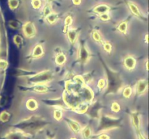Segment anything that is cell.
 <instances>
[{
	"instance_id": "obj_1",
	"label": "cell",
	"mask_w": 149,
	"mask_h": 139,
	"mask_svg": "<svg viewBox=\"0 0 149 139\" xmlns=\"http://www.w3.org/2000/svg\"><path fill=\"white\" fill-rule=\"evenodd\" d=\"M52 78V74L50 71L45 70L39 73L33 75L29 78V82L34 84H46L47 82H49Z\"/></svg>"
},
{
	"instance_id": "obj_2",
	"label": "cell",
	"mask_w": 149,
	"mask_h": 139,
	"mask_svg": "<svg viewBox=\"0 0 149 139\" xmlns=\"http://www.w3.org/2000/svg\"><path fill=\"white\" fill-rule=\"evenodd\" d=\"M23 34L27 38H32L36 35V30L34 24L31 22H26L22 28Z\"/></svg>"
},
{
	"instance_id": "obj_3",
	"label": "cell",
	"mask_w": 149,
	"mask_h": 139,
	"mask_svg": "<svg viewBox=\"0 0 149 139\" xmlns=\"http://www.w3.org/2000/svg\"><path fill=\"white\" fill-rule=\"evenodd\" d=\"M124 65L128 70H132L136 66V59L132 56H128L124 60Z\"/></svg>"
},
{
	"instance_id": "obj_4",
	"label": "cell",
	"mask_w": 149,
	"mask_h": 139,
	"mask_svg": "<svg viewBox=\"0 0 149 139\" xmlns=\"http://www.w3.org/2000/svg\"><path fill=\"white\" fill-rule=\"evenodd\" d=\"M148 88V82L146 80H141L136 85V93L138 94H143L146 92Z\"/></svg>"
},
{
	"instance_id": "obj_5",
	"label": "cell",
	"mask_w": 149,
	"mask_h": 139,
	"mask_svg": "<svg viewBox=\"0 0 149 139\" xmlns=\"http://www.w3.org/2000/svg\"><path fill=\"white\" fill-rule=\"evenodd\" d=\"M67 123H68V126H69V127L73 132H74L75 133H79L81 132V127L77 121L72 120V119H68Z\"/></svg>"
},
{
	"instance_id": "obj_6",
	"label": "cell",
	"mask_w": 149,
	"mask_h": 139,
	"mask_svg": "<svg viewBox=\"0 0 149 139\" xmlns=\"http://www.w3.org/2000/svg\"><path fill=\"white\" fill-rule=\"evenodd\" d=\"M109 10H110V7H109V6H108L107 4H98V5H97L94 9H93V12H94L95 13H96V14H98L108 13V12H109Z\"/></svg>"
},
{
	"instance_id": "obj_7",
	"label": "cell",
	"mask_w": 149,
	"mask_h": 139,
	"mask_svg": "<svg viewBox=\"0 0 149 139\" xmlns=\"http://www.w3.org/2000/svg\"><path fill=\"white\" fill-rule=\"evenodd\" d=\"M44 54V49L42 45L37 44L34 46L31 53V56L33 58L41 57Z\"/></svg>"
},
{
	"instance_id": "obj_8",
	"label": "cell",
	"mask_w": 149,
	"mask_h": 139,
	"mask_svg": "<svg viewBox=\"0 0 149 139\" xmlns=\"http://www.w3.org/2000/svg\"><path fill=\"white\" fill-rule=\"evenodd\" d=\"M26 107L30 111H35L39 107L37 101L36 99H34V98H29L26 101Z\"/></svg>"
},
{
	"instance_id": "obj_9",
	"label": "cell",
	"mask_w": 149,
	"mask_h": 139,
	"mask_svg": "<svg viewBox=\"0 0 149 139\" xmlns=\"http://www.w3.org/2000/svg\"><path fill=\"white\" fill-rule=\"evenodd\" d=\"M33 91L34 92L39 93V94H42V93L47 92L49 88H48V86L46 85V84L40 83V84H35L33 85Z\"/></svg>"
},
{
	"instance_id": "obj_10",
	"label": "cell",
	"mask_w": 149,
	"mask_h": 139,
	"mask_svg": "<svg viewBox=\"0 0 149 139\" xmlns=\"http://www.w3.org/2000/svg\"><path fill=\"white\" fill-rule=\"evenodd\" d=\"M67 37L71 43H74L77 39V32L75 29L71 28L67 30Z\"/></svg>"
},
{
	"instance_id": "obj_11",
	"label": "cell",
	"mask_w": 149,
	"mask_h": 139,
	"mask_svg": "<svg viewBox=\"0 0 149 139\" xmlns=\"http://www.w3.org/2000/svg\"><path fill=\"white\" fill-rule=\"evenodd\" d=\"M131 117H132V122L133 126L138 130V131H139L140 127H141V120H140L139 115L137 112H133Z\"/></svg>"
},
{
	"instance_id": "obj_12",
	"label": "cell",
	"mask_w": 149,
	"mask_h": 139,
	"mask_svg": "<svg viewBox=\"0 0 149 139\" xmlns=\"http://www.w3.org/2000/svg\"><path fill=\"white\" fill-rule=\"evenodd\" d=\"M128 6H129L130 10V11L132 12V13L134 15L137 16V17H141V11H140L139 8H138V6H137L136 4H135L132 2H129L128 3Z\"/></svg>"
},
{
	"instance_id": "obj_13",
	"label": "cell",
	"mask_w": 149,
	"mask_h": 139,
	"mask_svg": "<svg viewBox=\"0 0 149 139\" xmlns=\"http://www.w3.org/2000/svg\"><path fill=\"white\" fill-rule=\"evenodd\" d=\"M79 56L80 59L83 62H86L89 58V52L87 49L84 46L80 49L79 52Z\"/></svg>"
},
{
	"instance_id": "obj_14",
	"label": "cell",
	"mask_w": 149,
	"mask_h": 139,
	"mask_svg": "<svg viewBox=\"0 0 149 139\" xmlns=\"http://www.w3.org/2000/svg\"><path fill=\"white\" fill-rule=\"evenodd\" d=\"M83 94H84V96L87 101H90L93 99V93L88 87H84V90H83Z\"/></svg>"
},
{
	"instance_id": "obj_15",
	"label": "cell",
	"mask_w": 149,
	"mask_h": 139,
	"mask_svg": "<svg viewBox=\"0 0 149 139\" xmlns=\"http://www.w3.org/2000/svg\"><path fill=\"white\" fill-rule=\"evenodd\" d=\"M66 62V56L64 54H58L55 56V63L58 65H63Z\"/></svg>"
},
{
	"instance_id": "obj_16",
	"label": "cell",
	"mask_w": 149,
	"mask_h": 139,
	"mask_svg": "<svg viewBox=\"0 0 149 139\" xmlns=\"http://www.w3.org/2000/svg\"><path fill=\"white\" fill-rule=\"evenodd\" d=\"M7 139H25V137L23 133L20 132H13L7 135Z\"/></svg>"
},
{
	"instance_id": "obj_17",
	"label": "cell",
	"mask_w": 149,
	"mask_h": 139,
	"mask_svg": "<svg viewBox=\"0 0 149 139\" xmlns=\"http://www.w3.org/2000/svg\"><path fill=\"white\" fill-rule=\"evenodd\" d=\"M88 109V105L87 104H77V107H75V111H77L78 113H81V114H83V113H85L86 111Z\"/></svg>"
},
{
	"instance_id": "obj_18",
	"label": "cell",
	"mask_w": 149,
	"mask_h": 139,
	"mask_svg": "<svg viewBox=\"0 0 149 139\" xmlns=\"http://www.w3.org/2000/svg\"><path fill=\"white\" fill-rule=\"evenodd\" d=\"M81 135H82L83 138H84V139L90 138L92 136L91 128H90V127H88V126H87V127H84V128L81 129Z\"/></svg>"
},
{
	"instance_id": "obj_19",
	"label": "cell",
	"mask_w": 149,
	"mask_h": 139,
	"mask_svg": "<svg viewBox=\"0 0 149 139\" xmlns=\"http://www.w3.org/2000/svg\"><path fill=\"white\" fill-rule=\"evenodd\" d=\"M58 19V14L55 12H52L46 17L47 21L50 24H55Z\"/></svg>"
},
{
	"instance_id": "obj_20",
	"label": "cell",
	"mask_w": 149,
	"mask_h": 139,
	"mask_svg": "<svg viewBox=\"0 0 149 139\" xmlns=\"http://www.w3.org/2000/svg\"><path fill=\"white\" fill-rule=\"evenodd\" d=\"M118 30H119L120 33H123V34H126L127 32V29H128V25L126 21L122 22L120 24L118 25L117 28Z\"/></svg>"
},
{
	"instance_id": "obj_21",
	"label": "cell",
	"mask_w": 149,
	"mask_h": 139,
	"mask_svg": "<svg viewBox=\"0 0 149 139\" xmlns=\"http://www.w3.org/2000/svg\"><path fill=\"white\" fill-rule=\"evenodd\" d=\"M10 117V114L7 111H3L0 113V121L1 122H7L9 121Z\"/></svg>"
},
{
	"instance_id": "obj_22",
	"label": "cell",
	"mask_w": 149,
	"mask_h": 139,
	"mask_svg": "<svg viewBox=\"0 0 149 139\" xmlns=\"http://www.w3.org/2000/svg\"><path fill=\"white\" fill-rule=\"evenodd\" d=\"M52 12V7H51V5L49 4H47L43 8V16L45 18H46L49 14Z\"/></svg>"
},
{
	"instance_id": "obj_23",
	"label": "cell",
	"mask_w": 149,
	"mask_h": 139,
	"mask_svg": "<svg viewBox=\"0 0 149 139\" xmlns=\"http://www.w3.org/2000/svg\"><path fill=\"white\" fill-rule=\"evenodd\" d=\"M122 94H123V96L125 98H130V96H132V88L130 86L125 87V88H124L123 93H122Z\"/></svg>"
},
{
	"instance_id": "obj_24",
	"label": "cell",
	"mask_w": 149,
	"mask_h": 139,
	"mask_svg": "<svg viewBox=\"0 0 149 139\" xmlns=\"http://www.w3.org/2000/svg\"><path fill=\"white\" fill-rule=\"evenodd\" d=\"M8 6L10 10H15L19 6V1L18 0H8Z\"/></svg>"
},
{
	"instance_id": "obj_25",
	"label": "cell",
	"mask_w": 149,
	"mask_h": 139,
	"mask_svg": "<svg viewBox=\"0 0 149 139\" xmlns=\"http://www.w3.org/2000/svg\"><path fill=\"white\" fill-rule=\"evenodd\" d=\"M53 116H54V118H55L57 121H60L63 117L62 110L58 109H55L53 111Z\"/></svg>"
},
{
	"instance_id": "obj_26",
	"label": "cell",
	"mask_w": 149,
	"mask_h": 139,
	"mask_svg": "<svg viewBox=\"0 0 149 139\" xmlns=\"http://www.w3.org/2000/svg\"><path fill=\"white\" fill-rule=\"evenodd\" d=\"M23 38H22L21 36L20 35H15V36L13 37V41H14V43L17 46H20V45L23 43Z\"/></svg>"
},
{
	"instance_id": "obj_27",
	"label": "cell",
	"mask_w": 149,
	"mask_h": 139,
	"mask_svg": "<svg viewBox=\"0 0 149 139\" xmlns=\"http://www.w3.org/2000/svg\"><path fill=\"white\" fill-rule=\"evenodd\" d=\"M73 23V18L71 16L68 15L66 17L64 20V24H65V26L66 28H68L69 26H71Z\"/></svg>"
},
{
	"instance_id": "obj_28",
	"label": "cell",
	"mask_w": 149,
	"mask_h": 139,
	"mask_svg": "<svg viewBox=\"0 0 149 139\" xmlns=\"http://www.w3.org/2000/svg\"><path fill=\"white\" fill-rule=\"evenodd\" d=\"M92 36H93V40L97 42H101L102 38H101V36H100V34L98 33V32L96 31V30H94V31L93 32Z\"/></svg>"
},
{
	"instance_id": "obj_29",
	"label": "cell",
	"mask_w": 149,
	"mask_h": 139,
	"mask_svg": "<svg viewBox=\"0 0 149 139\" xmlns=\"http://www.w3.org/2000/svg\"><path fill=\"white\" fill-rule=\"evenodd\" d=\"M111 110L117 113L121 110V107L120 105H119V103L113 102L111 104Z\"/></svg>"
},
{
	"instance_id": "obj_30",
	"label": "cell",
	"mask_w": 149,
	"mask_h": 139,
	"mask_svg": "<svg viewBox=\"0 0 149 139\" xmlns=\"http://www.w3.org/2000/svg\"><path fill=\"white\" fill-rule=\"evenodd\" d=\"M31 5L33 9L35 10H38L42 6V1L41 0H32L31 1Z\"/></svg>"
},
{
	"instance_id": "obj_31",
	"label": "cell",
	"mask_w": 149,
	"mask_h": 139,
	"mask_svg": "<svg viewBox=\"0 0 149 139\" xmlns=\"http://www.w3.org/2000/svg\"><path fill=\"white\" fill-rule=\"evenodd\" d=\"M8 67V62L5 59H0V70H5Z\"/></svg>"
},
{
	"instance_id": "obj_32",
	"label": "cell",
	"mask_w": 149,
	"mask_h": 139,
	"mask_svg": "<svg viewBox=\"0 0 149 139\" xmlns=\"http://www.w3.org/2000/svg\"><path fill=\"white\" fill-rule=\"evenodd\" d=\"M106 82L104 79L101 78V79L99 80L98 82H97V88H98L99 89L103 90V88L106 87Z\"/></svg>"
},
{
	"instance_id": "obj_33",
	"label": "cell",
	"mask_w": 149,
	"mask_h": 139,
	"mask_svg": "<svg viewBox=\"0 0 149 139\" xmlns=\"http://www.w3.org/2000/svg\"><path fill=\"white\" fill-rule=\"evenodd\" d=\"M9 26L12 29H17L19 27V24L15 20H10L9 21Z\"/></svg>"
},
{
	"instance_id": "obj_34",
	"label": "cell",
	"mask_w": 149,
	"mask_h": 139,
	"mask_svg": "<svg viewBox=\"0 0 149 139\" xmlns=\"http://www.w3.org/2000/svg\"><path fill=\"white\" fill-rule=\"evenodd\" d=\"M103 49H104L106 52H108V53H111V52L112 50L111 44L109 43H105L104 44H103Z\"/></svg>"
},
{
	"instance_id": "obj_35",
	"label": "cell",
	"mask_w": 149,
	"mask_h": 139,
	"mask_svg": "<svg viewBox=\"0 0 149 139\" xmlns=\"http://www.w3.org/2000/svg\"><path fill=\"white\" fill-rule=\"evenodd\" d=\"M100 19L102 21H109L110 20V15L108 13H104V14H100Z\"/></svg>"
},
{
	"instance_id": "obj_36",
	"label": "cell",
	"mask_w": 149,
	"mask_h": 139,
	"mask_svg": "<svg viewBox=\"0 0 149 139\" xmlns=\"http://www.w3.org/2000/svg\"><path fill=\"white\" fill-rule=\"evenodd\" d=\"M98 139H110V137L107 134H101L99 136Z\"/></svg>"
},
{
	"instance_id": "obj_37",
	"label": "cell",
	"mask_w": 149,
	"mask_h": 139,
	"mask_svg": "<svg viewBox=\"0 0 149 139\" xmlns=\"http://www.w3.org/2000/svg\"><path fill=\"white\" fill-rule=\"evenodd\" d=\"M72 1H73V4L76 6L80 5L81 3V0H72Z\"/></svg>"
},
{
	"instance_id": "obj_38",
	"label": "cell",
	"mask_w": 149,
	"mask_h": 139,
	"mask_svg": "<svg viewBox=\"0 0 149 139\" xmlns=\"http://www.w3.org/2000/svg\"><path fill=\"white\" fill-rule=\"evenodd\" d=\"M138 139H146L145 136L143 134H141V133L140 131H138Z\"/></svg>"
},
{
	"instance_id": "obj_39",
	"label": "cell",
	"mask_w": 149,
	"mask_h": 139,
	"mask_svg": "<svg viewBox=\"0 0 149 139\" xmlns=\"http://www.w3.org/2000/svg\"><path fill=\"white\" fill-rule=\"evenodd\" d=\"M146 70H148V60H147L146 62Z\"/></svg>"
},
{
	"instance_id": "obj_40",
	"label": "cell",
	"mask_w": 149,
	"mask_h": 139,
	"mask_svg": "<svg viewBox=\"0 0 149 139\" xmlns=\"http://www.w3.org/2000/svg\"><path fill=\"white\" fill-rule=\"evenodd\" d=\"M148 35H146V43H148Z\"/></svg>"
},
{
	"instance_id": "obj_41",
	"label": "cell",
	"mask_w": 149,
	"mask_h": 139,
	"mask_svg": "<svg viewBox=\"0 0 149 139\" xmlns=\"http://www.w3.org/2000/svg\"><path fill=\"white\" fill-rule=\"evenodd\" d=\"M46 1H47V2H48V3H50V2H51V1H52V0H46Z\"/></svg>"
},
{
	"instance_id": "obj_42",
	"label": "cell",
	"mask_w": 149,
	"mask_h": 139,
	"mask_svg": "<svg viewBox=\"0 0 149 139\" xmlns=\"http://www.w3.org/2000/svg\"><path fill=\"white\" fill-rule=\"evenodd\" d=\"M70 139H77V138H71Z\"/></svg>"
}]
</instances>
